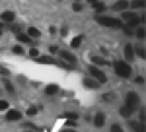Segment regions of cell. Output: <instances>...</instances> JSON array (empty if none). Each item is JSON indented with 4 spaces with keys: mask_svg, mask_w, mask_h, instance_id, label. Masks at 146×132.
I'll use <instances>...</instances> for the list:
<instances>
[{
    "mask_svg": "<svg viewBox=\"0 0 146 132\" xmlns=\"http://www.w3.org/2000/svg\"><path fill=\"white\" fill-rule=\"evenodd\" d=\"M115 70H116V74L120 77H124V78H127L130 77L132 70H131V67L123 62V61H118V62H115Z\"/></svg>",
    "mask_w": 146,
    "mask_h": 132,
    "instance_id": "obj_1",
    "label": "cell"
},
{
    "mask_svg": "<svg viewBox=\"0 0 146 132\" xmlns=\"http://www.w3.org/2000/svg\"><path fill=\"white\" fill-rule=\"evenodd\" d=\"M96 20L98 23H101L103 26H106V27H121L123 26L120 20L116 18H111V17H97Z\"/></svg>",
    "mask_w": 146,
    "mask_h": 132,
    "instance_id": "obj_2",
    "label": "cell"
},
{
    "mask_svg": "<svg viewBox=\"0 0 146 132\" xmlns=\"http://www.w3.org/2000/svg\"><path fill=\"white\" fill-rule=\"evenodd\" d=\"M125 105L129 106L130 109H132L133 111L138 109L139 106V96L137 92L130 91L126 95V99H125Z\"/></svg>",
    "mask_w": 146,
    "mask_h": 132,
    "instance_id": "obj_3",
    "label": "cell"
},
{
    "mask_svg": "<svg viewBox=\"0 0 146 132\" xmlns=\"http://www.w3.org/2000/svg\"><path fill=\"white\" fill-rule=\"evenodd\" d=\"M89 70H90L91 75L95 76L101 83H105V82H106V76H105V74L103 73L101 69H98L97 67H94V66H90V67H89Z\"/></svg>",
    "mask_w": 146,
    "mask_h": 132,
    "instance_id": "obj_4",
    "label": "cell"
},
{
    "mask_svg": "<svg viewBox=\"0 0 146 132\" xmlns=\"http://www.w3.org/2000/svg\"><path fill=\"white\" fill-rule=\"evenodd\" d=\"M21 117H22V115L18 110H9L6 113V119L7 121H19V119H21Z\"/></svg>",
    "mask_w": 146,
    "mask_h": 132,
    "instance_id": "obj_5",
    "label": "cell"
},
{
    "mask_svg": "<svg viewBox=\"0 0 146 132\" xmlns=\"http://www.w3.org/2000/svg\"><path fill=\"white\" fill-rule=\"evenodd\" d=\"M60 57L64 58L66 61H68L69 63H76V57L72 55L71 53H69V52L61 50V52H60Z\"/></svg>",
    "mask_w": 146,
    "mask_h": 132,
    "instance_id": "obj_6",
    "label": "cell"
},
{
    "mask_svg": "<svg viewBox=\"0 0 146 132\" xmlns=\"http://www.w3.org/2000/svg\"><path fill=\"white\" fill-rule=\"evenodd\" d=\"M104 123H105V116H104V113L98 112V113L95 116V118H94V124H95V126L102 127V126L104 125Z\"/></svg>",
    "mask_w": 146,
    "mask_h": 132,
    "instance_id": "obj_7",
    "label": "cell"
},
{
    "mask_svg": "<svg viewBox=\"0 0 146 132\" xmlns=\"http://www.w3.org/2000/svg\"><path fill=\"white\" fill-rule=\"evenodd\" d=\"M38 63H42V64H57V61L54 60L53 57L49 56H42V57H38L35 60Z\"/></svg>",
    "mask_w": 146,
    "mask_h": 132,
    "instance_id": "obj_8",
    "label": "cell"
},
{
    "mask_svg": "<svg viewBox=\"0 0 146 132\" xmlns=\"http://www.w3.org/2000/svg\"><path fill=\"white\" fill-rule=\"evenodd\" d=\"M127 6H129V3L126 1V0H119V1H117L112 6V9L113 11H123V9L127 8Z\"/></svg>",
    "mask_w": 146,
    "mask_h": 132,
    "instance_id": "obj_9",
    "label": "cell"
},
{
    "mask_svg": "<svg viewBox=\"0 0 146 132\" xmlns=\"http://www.w3.org/2000/svg\"><path fill=\"white\" fill-rule=\"evenodd\" d=\"M0 18H1V20H4V21L11 22V21H13V20H14L15 14L13 13V12H11V11H6V12H4L1 15H0Z\"/></svg>",
    "mask_w": 146,
    "mask_h": 132,
    "instance_id": "obj_10",
    "label": "cell"
},
{
    "mask_svg": "<svg viewBox=\"0 0 146 132\" xmlns=\"http://www.w3.org/2000/svg\"><path fill=\"white\" fill-rule=\"evenodd\" d=\"M130 126L135 129L137 132H146V127L144 123H138V122H130Z\"/></svg>",
    "mask_w": 146,
    "mask_h": 132,
    "instance_id": "obj_11",
    "label": "cell"
},
{
    "mask_svg": "<svg viewBox=\"0 0 146 132\" xmlns=\"http://www.w3.org/2000/svg\"><path fill=\"white\" fill-rule=\"evenodd\" d=\"M124 55L125 57L129 60V61H131V60L133 58V48L130 43H127L125 47H124Z\"/></svg>",
    "mask_w": 146,
    "mask_h": 132,
    "instance_id": "obj_12",
    "label": "cell"
},
{
    "mask_svg": "<svg viewBox=\"0 0 146 132\" xmlns=\"http://www.w3.org/2000/svg\"><path fill=\"white\" fill-rule=\"evenodd\" d=\"M83 83H84V86H86L87 88L97 89V88H100V87H101V86H100L97 82H95V81H92V80H90V78H84Z\"/></svg>",
    "mask_w": 146,
    "mask_h": 132,
    "instance_id": "obj_13",
    "label": "cell"
},
{
    "mask_svg": "<svg viewBox=\"0 0 146 132\" xmlns=\"http://www.w3.org/2000/svg\"><path fill=\"white\" fill-rule=\"evenodd\" d=\"M91 61L96 64H98V66H110V62L106 61V60L102 58V57H97V56H92L91 57Z\"/></svg>",
    "mask_w": 146,
    "mask_h": 132,
    "instance_id": "obj_14",
    "label": "cell"
},
{
    "mask_svg": "<svg viewBox=\"0 0 146 132\" xmlns=\"http://www.w3.org/2000/svg\"><path fill=\"white\" fill-rule=\"evenodd\" d=\"M119 113H120L121 116H123V117H130V116L133 113V110H132V109H130L129 106L124 105V106H121V107H120Z\"/></svg>",
    "mask_w": 146,
    "mask_h": 132,
    "instance_id": "obj_15",
    "label": "cell"
},
{
    "mask_svg": "<svg viewBox=\"0 0 146 132\" xmlns=\"http://www.w3.org/2000/svg\"><path fill=\"white\" fill-rule=\"evenodd\" d=\"M58 91V87L56 84H49L46 88V94L47 95H54Z\"/></svg>",
    "mask_w": 146,
    "mask_h": 132,
    "instance_id": "obj_16",
    "label": "cell"
},
{
    "mask_svg": "<svg viewBox=\"0 0 146 132\" xmlns=\"http://www.w3.org/2000/svg\"><path fill=\"white\" fill-rule=\"evenodd\" d=\"M82 40H83V35H80V36H75L74 39L71 40V47L72 48H77L81 43H82Z\"/></svg>",
    "mask_w": 146,
    "mask_h": 132,
    "instance_id": "obj_17",
    "label": "cell"
},
{
    "mask_svg": "<svg viewBox=\"0 0 146 132\" xmlns=\"http://www.w3.org/2000/svg\"><path fill=\"white\" fill-rule=\"evenodd\" d=\"M121 18H123L124 20H126V21H130V20H132V19L137 18V14L133 13V12H125V13L121 14Z\"/></svg>",
    "mask_w": 146,
    "mask_h": 132,
    "instance_id": "obj_18",
    "label": "cell"
},
{
    "mask_svg": "<svg viewBox=\"0 0 146 132\" xmlns=\"http://www.w3.org/2000/svg\"><path fill=\"white\" fill-rule=\"evenodd\" d=\"M92 7H94L97 12H103V11L106 9V6H105L103 3H95V4H92Z\"/></svg>",
    "mask_w": 146,
    "mask_h": 132,
    "instance_id": "obj_19",
    "label": "cell"
},
{
    "mask_svg": "<svg viewBox=\"0 0 146 132\" xmlns=\"http://www.w3.org/2000/svg\"><path fill=\"white\" fill-rule=\"evenodd\" d=\"M3 82H4V84H5L6 90H7L8 92H11V94H13V92H14V88H13V86H12V83H11L8 80H4V78H3Z\"/></svg>",
    "mask_w": 146,
    "mask_h": 132,
    "instance_id": "obj_20",
    "label": "cell"
},
{
    "mask_svg": "<svg viewBox=\"0 0 146 132\" xmlns=\"http://www.w3.org/2000/svg\"><path fill=\"white\" fill-rule=\"evenodd\" d=\"M28 34L31 35V36L36 38V36H40V31L38 28H35V27H29L28 28Z\"/></svg>",
    "mask_w": 146,
    "mask_h": 132,
    "instance_id": "obj_21",
    "label": "cell"
},
{
    "mask_svg": "<svg viewBox=\"0 0 146 132\" xmlns=\"http://www.w3.org/2000/svg\"><path fill=\"white\" fill-rule=\"evenodd\" d=\"M17 39H18L19 41H21V42H25V43H28V42H31V39L27 36V35H25V34H18Z\"/></svg>",
    "mask_w": 146,
    "mask_h": 132,
    "instance_id": "obj_22",
    "label": "cell"
},
{
    "mask_svg": "<svg viewBox=\"0 0 146 132\" xmlns=\"http://www.w3.org/2000/svg\"><path fill=\"white\" fill-rule=\"evenodd\" d=\"M102 97H103V99H105L106 102H111V101H113V99L116 98V95H115V94H104Z\"/></svg>",
    "mask_w": 146,
    "mask_h": 132,
    "instance_id": "obj_23",
    "label": "cell"
},
{
    "mask_svg": "<svg viewBox=\"0 0 146 132\" xmlns=\"http://www.w3.org/2000/svg\"><path fill=\"white\" fill-rule=\"evenodd\" d=\"M64 116H66L68 119H70V121H76V119L78 118V115L75 113V112H67Z\"/></svg>",
    "mask_w": 146,
    "mask_h": 132,
    "instance_id": "obj_24",
    "label": "cell"
},
{
    "mask_svg": "<svg viewBox=\"0 0 146 132\" xmlns=\"http://www.w3.org/2000/svg\"><path fill=\"white\" fill-rule=\"evenodd\" d=\"M133 8H137V7H144L145 6V1L144 0H137V1H133L131 5Z\"/></svg>",
    "mask_w": 146,
    "mask_h": 132,
    "instance_id": "obj_25",
    "label": "cell"
},
{
    "mask_svg": "<svg viewBox=\"0 0 146 132\" xmlns=\"http://www.w3.org/2000/svg\"><path fill=\"white\" fill-rule=\"evenodd\" d=\"M127 22H129V27H136V26H138V23L140 22V20H139L138 17H137V18L132 19V20H130V21H127Z\"/></svg>",
    "mask_w": 146,
    "mask_h": 132,
    "instance_id": "obj_26",
    "label": "cell"
},
{
    "mask_svg": "<svg viewBox=\"0 0 146 132\" xmlns=\"http://www.w3.org/2000/svg\"><path fill=\"white\" fill-rule=\"evenodd\" d=\"M22 125H23V126H26V127H29V129H33V130H35V131H40V130H41L40 127H38L36 125L32 124L31 122H25V123H23Z\"/></svg>",
    "mask_w": 146,
    "mask_h": 132,
    "instance_id": "obj_27",
    "label": "cell"
},
{
    "mask_svg": "<svg viewBox=\"0 0 146 132\" xmlns=\"http://www.w3.org/2000/svg\"><path fill=\"white\" fill-rule=\"evenodd\" d=\"M26 113H27L28 116H34V115H36V113H38V107H36V106H32V107H29Z\"/></svg>",
    "mask_w": 146,
    "mask_h": 132,
    "instance_id": "obj_28",
    "label": "cell"
},
{
    "mask_svg": "<svg viewBox=\"0 0 146 132\" xmlns=\"http://www.w3.org/2000/svg\"><path fill=\"white\" fill-rule=\"evenodd\" d=\"M137 35H138L139 38L144 39V38H145V35H146L145 28H144V27H140V28H138V29H137Z\"/></svg>",
    "mask_w": 146,
    "mask_h": 132,
    "instance_id": "obj_29",
    "label": "cell"
},
{
    "mask_svg": "<svg viewBox=\"0 0 146 132\" xmlns=\"http://www.w3.org/2000/svg\"><path fill=\"white\" fill-rule=\"evenodd\" d=\"M8 106H9V104H8L7 101H0V110H1V111L6 110Z\"/></svg>",
    "mask_w": 146,
    "mask_h": 132,
    "instance_id": "obj_30",
    "label": "cell"
},
{
    "mask_svg": "<svg viewBox=\"0 0 146 132\" xmlns=\"http://www.w3.org/2000/svg\"><path fill=\"white\" fill-rule=\"evenodd\" d=\"M13 53H15V54H23V49H22V47H20V46H14L13 47Z\"/></svg>",
    "mask_w": 146,
    "mask_h": 132,
    "instance_id": "obj_31",
    "label": "cell"
},
{
    "mask_svg": "<svg viewBox=\"0 0 146 132\" xmlns=\"http://www.w3.org/2000/svg\"><path fill=\"white\" fill-rule=\"evenodd\" d=\"M111 132H124V131H123V129H121L119 125L113 124V125L111 126Z\"/></svg>",
    "mask_w": 146,
    "mask_h": 132,
    "instance_id": "obj_32",
    "label": "cell"
},
{
    "mask_svg": "<svg viewBox=\"0 0 146 132\" xmlns=\"http://www.w3.org/2000/svg\"><path fill=\"white\" fill-rule=\"evenodd\" d=\"M137 54H138L140 57H143V58L146 57V53H145V50L143 49V48H137Z\"/></svg>",
    "mask_w": 146,
    "mask_h": 132,
    "instance_id": "obj_33",
    "label": "cell"
},
{
    "mask_svg": "<svg viewBox=\"0 0 146 132\" xmlns=\"http://www.w3.org/2000/svg\"><path fill=\"white\" fill-rule=\"evenodd\" d=\"M82 8H83V6H82L81 4H78V3H75L74 5H72V9H74V11H76V12H80V11H82Z\"/></svg>",
    "mask_w": 146,
    "mask_h": 132,
    "instance_id": "obj_34",
    "label": "cell"
},
{
    "mask_svg": "<svg viewBox=\"0 0 146 132\" xmlns=\"http://www.w3.org/2000/svg\"><path fill=\"white\" fill-rule=\"evenodd\" d=\"M29 55H31L32 57H36V56L39 55V50L35 49V48H32V49L29 50Z\"/></svg>",
    "mask_w": 146,
    "mask_h": 132,
    "instance_id": "obj_35",
    "label": "cell"
},
{
    "mask_svg": "<svg viewBox=\"0 0 146 132\" xmlns=\"http://www.w3.org/2000/svg\"><path fill=\"white\" fill-rule=\"evenodd\" d=\"M123 32H124V34H126V35H132V34H133V32L131 31V27H129V26H125V27L123 28Z\"/></svg>",
    "mask_w": 146,
    "mask_h": 132,
    "instance_id": "obj_36",
    "label": "cell"
},
{
    "mask_svg": "<svg viewBox=\"0 0 146 132\" xmlns=\"http://www.w3.org/2000/svg\"><path fill=\"white\" fill-rule=\"evenodd\" d=\"M0 74L1 75H9V70L4 68V67H0Z\"/></svg>",
    "mask_w": 146,
    "mask_h": 132,
    "instance_id": "obj_37",
    "label": "cell"
},
{
    "mask_svg": "<svg viewBox=\"0 0 146 132\" xmlns=\"http://www.w3.org/2000/svg\"><path fill=\"white\" fill-rule=\"evenodd\" d=\"M9 28H11V31H12V32H14V33H17V32H19V31L21 29V27H20V26H18V25H14V26H11Z\"/></svg>",
    "mask_w": 146,
    "mask_h": 132,
    "instance_id": "obj_38",
    "label": "cell"
},
{
    "mask_svg": "<svg viewBox=\"0 0 146 132\" xmlns=\"http://www.w3.org/2000/svg\"><path fill=\"white\" fill-rule=\"evenodd\" d=\"M66 125L67 126H76V123H75V121H70V119H68V121L66 122Z\"/></svg>",
    "mask_w": 146,
    "mask_h": 132,
    "instance_id": "obj_39",
    "label": "cell"
},
{
    "mask_svg": "<svg viewBox=\"0 0 146 132\" xmlns=\"http://www.w3.org/2000/svg\"><path fill=\"white\" fill-rule=\"evenodd\" d=\"M67 34H68V28L67 27H62V28H61V35H62V36H66Z\"/></svg>",
    "mask_w": 146,
    "mask_h": 132,
    "instance_id": "obj_40",
    "label": "cell"
},
{
    "mask_svg": "<svg viewBox=\"0 0 146 132\" xmlns=\"http://www.w3.org/2000/svg\"><path fill=\"white\" fill-rule=\"evenodd\" d=\"M140 121H141V123H145V109L141 110V113H140Z\"/></svg>",
    "mask_w": 146,
    "mask_h": 132,
    "instance_id": "obj_41",
    "label": "cell"
},
{
    "mask_svg": "<svg viewBox=\"0 0 146 132\" xmlns=\"http://www.w3.org/2000/svg\"><path fill=\"white\" fill-rule=\"evenodd\" d=\"M49 50H50L52 53H56V52H57V47H55V46L49 47Z\"/></svg>",
    "mask_w": 146,
    "mask_h": 132,
    "instance_id": "obj_42",
    "label": "cell"
},
{
    "mask_svg": "<svg viewBox=\"0 0 146 132\" xmlns=\"http://www.w3.org/2000/svg\"><path fill=\"white\" fill-rule=\"evenodd\" d=\"M136 82H138V83H144V78H143V77H137V78H136Z\"/></svg>",
    "mask_w": 146,
    "mask_h": 132,
    "instance_id": "obj_43",
    "label": "cell"
},
{
    "mask_svg": "<svg viewBox=\"0 0 146 132\" xmlns=\"http://www.w3.org/2000/svg\"><path fill=\"white\" fill-rule=\"evenodd\" d=\"M49 32H50L52 34H54V33H55V27H50V28H49Z\"/></svg>",
    "mask_w": 146,
    "mask_h": 132,
    "instance_id": "obj_44",
    "label": "cell"
},
{
    "mask_svg": "<svg viewBox=\"0 0 146 132\" xmlns=\"http://www.w3.org/2000/svg\"><path fill=\"white\" fill-rule=\"evenodd\" d=\"M62 132H76V131H74V130H64Z\"/></svg>",
    "mask_w": 146,
    "mask_h": 132,
    "instance_id": "obj_45",
    "label": "cell"
},
{
    "mask_svg": "<svg viewBox=\"0 0 146 132\" xmlns=\"http://www.w3.org/2000/svg\"><path fill=\"white\" fill-rule=\"evenodd\" d=\"M89 3H91V4H95V3H97V0H88Z\"/></svg>",
    "mask_w": 146,
    "mask_h": 132,
    "instance_id": "obj_46",
    "label": "cell"
},
{
    "mask_svg": "<svg viewBox=\"0 0 146 132\" xmlns=\"http://www.w3.org/2000/svg\"><path fill=\"white\" fill-rule=\"evenodd\" d=\"M3 28H4V23L0 22V29H3Z\"/></svg>",
    "mask_w": 146,
    "mask_h": 132,
    "instance_id": "obj_47",
    "label": "cell"
},
{
    "mask_svg": "<svg viewBox=\"0 0 146 132\" xmlns=\"http://www.w3.org/2000/svg\"><path fill=\"white\" fill-rule=\"evenodd\" d=\"M145 19H146V15H145V14H144V15H143V20H141V21H144V22H145V21H146V20H145Z\"/></svg>",
    "mask_w": 146,
    "mask_h": 132,
    "instance_id": "obj_48",
    "label": "cell"
},
{
    "mask_svg": "<svg viewBox=\"0 0 146 132\" xmlns=\"http://www.w3.org/2000/svg\"><path fill=\"white\" fill-rule=\"evenodd\" d=\"M3 34V32H1V29H0V35H1Z\"/></svg>",
    "mask_w": 146,
    "mask_h": 132,
    "instance_id": "obj_49",
    "label": "cell"
},
{
    "mask_svg": "<svg viewBox=\"0 0 146 132\" xmlns=\"http://www.w3.org/2000/svg\"><path fill=\"white\" fill-rule=\"evenodd\" d=\"M0 94H1V90H0Z\"/></svg>",
    "mask_w": 146,
    "mask_h": 132,
    "instance_id": "obj_50",
    "label": "cell"
},
{
    "mask_svg": "<svg viewBox=\"0 0 146 132\" xmlns=\"http://www.w3.org/2000/svg\"><path fill=\"white\" fill-rule=\"evenodd\" d=\"M26 132H29V131H26Z\"/></svg>",
    "mask_w": 146,
    "mask_h": 132,
    "instance_id": "obj_51",
    "label": "cell"
}]
</instances>
